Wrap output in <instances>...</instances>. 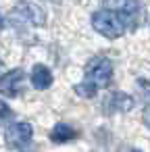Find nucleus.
<instances>
[{
    "label": "nucleus",
    "instance_id": "1",
    "mask_svg": "<svg viewBox=\"0 0 150 152\" xmlns=\"http://www.w3.org/2000/svg\"><path fill=\"white\" fill-rule=\"evenodd\" d=\"M92 27L96 29V34H100L102 38L106 40H117L121 38L129 27L127 23L123 21L121 15H117L115 11L110 9H100L92 15Z\"/></svg>",
    "mask_w": 150,
    "mask_h": 152
},
{
    "label": "nucleus",
    "instance_id": "2",
    "mask_svg": "<svg viewBox=\"0 0 150 152\" xmlns=\"http://www.w3.org/2000/svg\"><path fill=\"white\" fill-rule=\"evenodd\" d=\"M113 63L106 58V56H100V54H96V56H92L90 61H88V65H86V69H83V79L86 81H90V83H94V86H98L100 90L102 88H108L110 86V81H113Z\"/></svg>",
    "mask_w": 150,
    "mask_h": 152
},
{
    "label": "nucleus",
    "instance_id": "3",
    "mask_svg": "<svg viewBox=\"0 0 150 152\" xmlns=\"http://www.w3.org/2000/svg\"><path fill=\"white\" fill-rule=\"evenodd\" d=\"M31 137H34V127L27 121L9 123L7 129H4V140L11 148H23L31 142Z\"/></svg>",
    "mask_w": 150,
    "mask_h": 152
},
{
    "label": "nucleus",
    "instance_id": "4",
    "mask_svg": "<svg viewBox=\"0 0 150 152\" xmlns=\"http://www.w3.org/2000/svg\"><path fill=\"white\" fill-rule=\"evenodd\" d=\"M102 4H104V9H110L117 15H121L129 29L135 25V21L140 19V13H142V7L138 0H102Z\"/></svg>",
    "mask_w": 150,
    "mask_h": 152
},
{
    "label": "nucleus",
    "instance_id": "5",
    "mask_svg": "<svg viewBox=\"0 0 150 152\" xmlns=\"http://www.w3.org/2000/svg\"><path fill=\"white\" fill-rule=\"evenodd\" d=\"M23 77H25V73H23V69H19V67L13 69V71H7L4 75H0V92L7 94V96H17Z\"/></svg>",
    "mask_w": 150,
    "mask_h": 152
},
{
    "label": "nucleus",
    "instance_id": "6",
    "mask_svg": "<svg viewBox=\"0 0 150 152\" xmlns=\"http://www.w3.org/2000/svg\"><path fill=\"white\" fill-rule=\"evenodd\" d=\"M29 81L36 90H46V88L52 86L54 77H52V71L46 65H34V69L29 73Z\"/></svg>",
    "mask_w": 150,
    "mask_h": 152
},
{
    "label": "nucleus",
    "instance_id": "7",
    "mask_svg": "<svg viewBox=\"0 0 150 152\" xmlns=\"http://www.w3.org/2000/svg\"><path fill=\"white\" fill-rule=\"evenodd\" d=\"M106 104H108V110H110V113H127V110H131V108H133L135 100H133L129 94L115 92V94L106 100Z\"/></svg>",
    "mask_w": 150,
    "mask_h": 152
},
{
    "label": "nucleus",
    "instance_id": "8",
    "mask_svg": "<svg viewBox=\"0 0 150 152\" xmlns=\"http://www.w3.org/2000/svg\"><path fill=\"white\" fill-rule=\"evenodd\" d=\"M77 137V129L71 127L69 123H56L50 131V140L54 144H65V142H71Z\"/></svg>",
    "mask_w": 150,
    "mask_h": 152
},
{
    "label": "nucleus",
    "instance_id": "9",
    "mask_svg": "<svg viewBox=\"0 0 150 152\" xmlns=\"http://www.w3.org/2000/svg\"><path fill=\"white\" fill-rule=\"evenodd\" d=\"M19 15L23 17V21H31L34 25H44V21H46V15L34 4V2H25V4H21L19 7Z\"/></svg>",
    "mask_w": 150,
    "mask_h": 152
},
{
    "label": "nucleus",
    "instance_id": "10",
    "mask_svg": "<svg viewBox=\"0 0 150 152\" xmlns=\"http://www.w3.org/2000/svg\"><path fill=\"white\" fill-rule=\"evenodd\" d=\"M98 86H94V83H90V81H81V83H77L75 86V94L77 96H81V98H94L96 94H98Z\"/></svg>",
    "mask_w": 150,
    "mask_h": 152
},
{
    "label": "nucleus",
    "instance_id": "11",
    "mask_svg": "<svg viewBox=\"0 0 150 152\" xmlns=\"http://www.w3.org/2000/svg\"><path fill=\"white\" fill-rule=\"evenodd\" d=\"M11 117H13L11 106H9L4 100H0V123H2V121H7V119H11Z\"/></svg>",
    "mask_w": 150,
    "mask_h": 152
},
{
    "label": "nucleus",
    "instance_id": "12",
    "mask_svg": "<svg viewBox=\"0 0 150 152\" xmlns=\"http://www.w3.org/2000/svg\"><path fill=\"white\" fill-rule=\"evenodd\" d=\"M138 88H140V92L150 100V79H138Z\"/></svg>",
    "mask_w": 150,
    "mask_h": 152
},
{
    "label": "nucleus",
    "instance_id": "13",
    "mask_svg": "<svg viewBox=\"0 0 150 152\" xmlns=\"http://www.w3.org/2000/svg\"><path fill=\"white\" fill-rule=\"evenodd\" d=\"M142 119H144V125L150 129V104H148V106L142 110Z\"/></svg>",
    "mask_w": 150,
    "mask_h": 152
},
{
    "label": "nucleus",
    "instance_id": "14",
    "mask_svg": "<svg viewBox=\"0 0 150 152\" xmlns=\"http://www.w3.org/2000/svg\"><path fill=\"white\" fill-rule=\"evenodd\" d=\"M2 69H4V63H2V58H0V73H2Z\"/></svg>",
    "mask_w": 150,
    "mask_h": 152
},
{
    "label": "nucleus",
    "instance_id": "15",
    "mask_svg": "<svg viewBox=\"0 0 150 152\" xmlns=\"http://www.w3.org/2000/svg\"><path fill=\"white\" fill-rule=\"evenodd\" d=\"M0 27H2V15H0Z\"/></svg>",
    "mask_w": 150,
    "mask_h": 152
},
{
    "label": "nucleus",
    "instance_id": "16",
    "mask_svg": "<svg viewBox=\"0 0 150 152\" xmlns=\"http://www.w3.org/2000/svg\"><path fill=\"white\" fill-rule=\"evenodd\" d=\"M148 25H150V19H148Z\"/></svg>",
    "mask_w": 150,
    "mask_h": 152
}]
</instances>
